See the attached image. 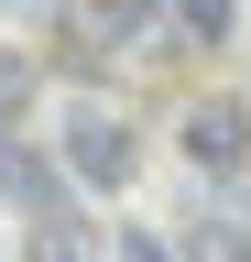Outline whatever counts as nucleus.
<instances>
[{"instance_id": "nucleus-1", "label": "nucleus", "mask_w": 251, "mask_h": 262, "mask_svg": "<svg viewBox=\"0 0 251 262\" xmlns=\"http://www.w3.org/2000/svg\"><path fill=\"white\" fill-rule=\"evenodd\" d=\"M55 164H66V186H131L142 142H131V120H120V110H66Z\"/></svg>"}, {"instance_id": "nucleus-2", "label": "nucleus", "mask_w": 251, "mask_h": 262, "mask_svg": "<svg viewBox=\"0 0 251 262\" xmlns=\"http://www.w3.org/2000/svg\"><path fill=\"white\" fill-rule=\"evenodd\" d=\"M175 142H186V164H197V175H240L251 164V98H197V110L175 120Z\"/></svg>"}, {"instance_id": "nucleus-3", "label": "nucleus", "mask_w": 251, "mask_h": 262, "mask_svg": "<svg viewBox=\"0 0 251 262\" xmlns=\"http://www.w3.org/2000/svg\"><path fill=\"white\" fill-rule=\"evenodd\" d=\"M55 22H66V55H77V66H109V55H153V44H142V33H153V11H142V0H66Z\"/></svg>"}, {"instance_id": "nucleus-4", "label": "nucleus", "mask_w": 251, "mask_h": 262, "mask_svg": "<svg viewBox=\"0 0 251 262\" xmlns=\"http://www.w3.org/2000/svg\"><path fill=\"white\" fill-rule=\"evenodd\" d=\"M0 186H11L33 219H55V208H66V164H55V153H33V142H0Z\"/></svg>"}, {"instance_id": "nucleus-5", "label": "nucleus", "mask_w": 251, "mask_h": 262, "mask_svg": "<svg viewBox=\"0 0 251 262\" xmlns=\"http://www.w3.org/2000/svg\"><path fill=\"white\" fill-rule=\"evenodd\" d=\"M22 262H109V229H99V219H77V208H55V219H33Z\"/></svg>"}, {"instance_id": "nucleus-6", "label": "nucleus", "mask_w": 251, "mask_h": 262, "mask_svg": "<svg viewBox=\"0 0 251 262\" xmlns=\"http://www.w3.org/2000/svg\"><path fill=\"white\" fill-rule=\"evenodd\" d=\"M164 22L186 33V44H230V33H240V0H164Z\"/></svg>"}, {"instance_id": "nucleus-7", "label": "nucleus", "mask_w": 251, "mask_h": 262, "mask_svg": "<svg viewBox=\"0 0 251 262\" xmlns=\"http://www.w3.org/2000/svg\"><path fill=\"white\" fill-rule=\"evenodd\" d=\"M22 110H33V55L0 44V120H22Z\"/></svg>"}, {"instance_id": "nucleus-8", "label": "nucleus", "mask_w": 251, "mask_h": 262, "mask_svg": "<svg viewBox=\"0 0 251 262\" xmlns=\"http://www.w3.org/2000/svg\"><path fill=\"white\" fill-rule=\"evenodd\" d=\"M186 262H251V241H240V229H197V241H186Z\"/></svg>"}, {"instance_id": "nucleus-9", "label": "nucleus", "mask_w": 251, "mask_h": 262, "mask_svg": "<svg viewBox=\"0 0 251 262\" xmlns=\"http://www.w3.org/2000/svg\"><path fill=\"white\" fill-rule=\"evenodd\" d=\"M109 262H175V251L153 241V229H120V241H109Z\"/></svg>"}, {"instance_id": "nucleus-10", "label": "nucleus", "mask_w": 251, "mask_h": 262, "mask_svg": "<svg viewBox=\"0 0 251 262\" xmlns=\"http://www.w3.org/2000/svg\"><path fill=\"white\" fill-rule=\"evenodd\" d=\"M44 11H66V0H44Z\"/></svg>"}]
</instances>
